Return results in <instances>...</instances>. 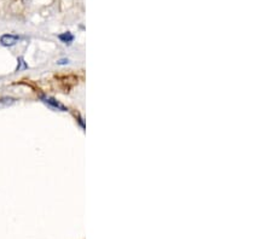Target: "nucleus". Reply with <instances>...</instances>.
Instances as JSON below:
<instances>
[{
    "label": "nucleus",
    "mask_w": 272,
    "mask_h": 239,
    "mask_svg": "<svg viewBox=\"0 0 272 239\" xmlns=\"http://www.w3.org/2000/svg\"><path fill=\"white\" fill-rule=\"evenodd\" d=\"M19 63H20V65H19V67H17V71H19V70H22V69H26V68H27L26 62H25V60H23L22 57L19 58Z\"/></svg>",
    "instance_id": "obj_4"
},
{
    "label": "nucleus",
    "mask_w": 272,
    "mask_h": 239,
    "mask_svg": "<svg viewBox=\"0 0 272 239\" xmlns=\"http://www.w3.org/2000/svg\"><path fill=\"white\" fill-rule=\"evenodd\" d=\"M58 39H60L62 43H64V44H70L71 41L74 40V35L71 33L67 32V33L61 34V35H58Z\"/></svg>",
    "instance_id": "obj_3"
},
{
    "label": "nucleus",
    "mask_w": 272,
    "mask_h": 239,
    "mask_svg": "<svg viewBox=\"0 0 272 239\" xmlns=\"http://www.w3.org/2000/svg\"><path fill=\"white\" fill-rule=\"evenodd\" d=\"M20 40L21 36L15 35V34H4V35H2V38H0V44H2L3 46L10 47L16 45Z\"/></svg>",
    "instance_id": "obj_1"
},
{
    "label": "nucleus",
    "mask_w": 272,
    "mask_h": 239,
    "mask_svg": "<svg viewBox=\"0 0 272 239\" xmlns=\"http://www.w3.org/2000/svg\"><path fill=\"white\" fill-rule=\"evenodd\" d=\"M65 63H68V60H61L58 62V64H65Z\"/></svg>",
    "instance_id": "obj_5"
},
{
    "label": "nucleus",
    "mask_w": 272,
    "mask_h": 239,
    "mask_svg": "<svg viewBox=\"0 0 272 239\" xmlns=\"http://www.w3.org/2000/svg\"><path fill=\"white\" fill-rule=\"evenodd\" d=\"M41 99H43V102L46 103L47 105H50L51 108L61 110V112H67V108H65L63 104H61L60 102H57L56 99L51 98V97H41Z\"/></svg>",
    "instance_id": "obj_2"
}]
</instances>
